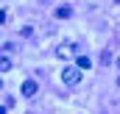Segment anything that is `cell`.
<instances>
[{"label": "cell", "instance_id": "obj_1", "mask_svg": "<svg viewBox=\"0 0 120 114\" xmlns=\"http://www.w3.org/2000/svg\"><path fill=\"white\" fill-rule=\"evenodd\" d=\"M61 81L67 86H75L78 81H81V70L78 67H64V72H61Z\"/></svg>", "mask_w": 120, "mask_h": 114}, {"label": "cell", "instance_id": "obj_2", "mask_svg": "<svg viewBox=\"0 0 120 114\" xmlns=\"http://www.w3.org/2000/svg\"><path fill=\"white\" fill-rule=\"evenodd\" d=\"M22 95H25V97H34V95H36V84H34V81H25V84H22Z\"/></svg>", "mask_w": 120, "mask_h": 114}, {"label": "cell", "instance_id": "obj_3", "mask_svg": "<svg viewBox=\"0 0 120 114\" xmlns=\"http://www.w3.org/2000/svg\"><path fill=\"white\" fill-rule=\"evenodd\" d=\"M75 67H78V70H90V67H92V61H90L87 56H78V58H75Z\"/></svg>", "mask_w": 120, "mask_h": 114}, {"label": "cell", "instance_id": "obj_4", "mask_svg": "<svg viewBox=\"0 0 120 114\" xmlns=\"http://www.w3.org/2000/svg\"><path fill=\"white\" fill-rule=\"evenodd\" d=\"M11 70V58L8 56H0V72H8Z\"/></svg>", "mask_w": 120, "mask_h": 114}, {"label": "cell", "instance_id": "obj_5", "mask_svg": "<svg viewBox=\"0 0 120 114\" xmlns=\"http://www.w3.org/2000/svg\"><path fill=\"white\" fill-rule=\"evenodd\" d=\"M70 14H73V8H70V6H61L59 11H56V17H59V20H67Z\"/></svg>", "mask_w": 120, "mask_h": 114}, {"label": "cell", "instance_id": "obj_6", "mask_svg": "<svg viewBox=\"0 0 120 114\" xmlns=\"http://www.w3.org/2000/svg\"><path fill=\"white\" fill-rule=\"evenodd\" d=\"M73 50H75V47H70V45H64V47H59L56 53H59V58H67L70 53H73Z\"/></svg>", "mask_w": 120, "mask_h": 114}, {"label": "cell", "instance_id": "obj_7", "mask_svg": "<svg viewBox=\"0 0 120 114\" xmlns=\"http://www.w3.org/2000/svg\"><path fill=\"white\" fill-rule=\"evenodd\" d=\"M3 22H6V11L0 8V25H3Z\"/></svg>", "mask_w": 120, "mask_h": 114}, {"label": "cell", "instance_id": "obj_8", "mask_svg": "<svg viewBox=\"0 0 120 114\" xmlns=\"http://www.w3.org/2000/svg\"><path fill=\"white\" fill-rule=\"evenodd\" d=\"M0 114H6V109H3V106H0Z\"/></svg>", "mask_w": 120, "mask_h": 114}, {"label": "cell", "instance_id": "obj_9", "mask_svg": "<svg viewBox=\"0 0 120 114\" xmlns=\"http://www.w3.org/2000/svg\"><path fill=\"white\" fill-rule=\"evenodd\" d=\"M39 3H48V0H39Z\"/></svg>", "mask_w": 120, "mask_h": 114}]
</instances>
